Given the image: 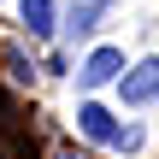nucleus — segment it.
Wrapping results in <instances>:
<instances>
[{
  "label": "nucleus",
  "mask_w": 159,
  "mask_h": 159,
  "mask_svg": "<svg viewBox=\"0 0 159 159\" xmlns=\"http://www.w3.org/2000/svg\"><path fill=\"white\" fill-rule=\"evenodd\" d=\"M118 94H124V106H142V100H153V94H159V59H142L130 77H118Z\"/></svg>",
  "instance_id": "obj_1"
},
{
  "label": "nucleus",
  "mask_w": 159,
  "mask_h": 159,
  "mask_svg": "<svg viewBox=\"0 0 159 159\" xmlns=\"http://www.w3.org/2000/svg\"><path fill=\"white\" fill-rule=\"evenodd\" d=\"M124 77V53L118 47H94L89 65H83V89H100V83H118Z\"/></svg>",
  "instance_id": "obj_2"
},
{
  "label": "nucleus",
  "mask_w": 159,
  "mask_h": 159,
  "mask_svg": "<svg viewBox=\"0 0 159 159\" xmlns=\"http://www.w3.org/2000/svg\"><path fill=\"white\" fill-rule=\"evenodd\" d=\"M106 6H112V0H71V12H65V35H71V41L89 35V30L106 18Z\"/></svg>",
  "instance_id": "obj_3"
},
{
  "label": "nucleus",
  "mask_w": 159,
  "mask_h": 159,
  "mask_svg": "<svg viewBox=\"0 0 159 159\" xmlns=\"http://www.w3.org/2000/svg\"><path fill=\"white\" fill-rule=\"evenodd\" d=\"M77 124H83V136H94V142H112V136H118V124H112V112H106L100 100L77 106Z\"/></svg>",
  "instance_id": "obj_4"
},
{
  "label": "nucleus",
  "mask_w": 159,
  "mask_h": 159,
  "mask_svg": "<svg viewBox=\"0 0 159 159\" xmlns=\"http://www.w3.org/2000/svg\"><path fill=\"white\" fill-rule=\"evenodd\" d=\"M18 12H24L30 35H47L53 30V0H18Z\"/></svg>",
  "instance_id": "obj_5"
},
{
  "label": "nucleus",
  "mask_w": 159,
  "mask_h": 159,
  "mask_svg": "<svg viewBox=\"0 0 159 159\" xmlns=\"http://www.w3.org/2000/svg\"><path fill=\"white\" fill-rule=\"evenodd\" d=\"M6 71H12V83H30L35 71H30V59L18 53V47H6Z\"/></svg>",
  "instance_id": "obj_6"
},
{
  "label": "nucleus",
  "mask_w": 159,
  "mask_h": 159,
  "mask_svg": "<svg viewBox=\"0 0 159 159\" xmlns=\"http://www.w3.org/2000/svg\"><path fill=\"white\" fill-rule=\"evenodd\" d=\"M112 148H118V153H136V148H142V130H136V124H124V130L112 136Z\"/></svg>",
  "instance_id": "obj_7"
},
{
  "label": "nucleus",
  "mask_w": 159,
  "mask_h": 159,
  "mask_svg": "<svg viewBox=\"0 0 159 159\" xmlns=\"http://www.w3.org/2000/svg\"><path fill=\"white\" fill-rule=\"evenodd\" d=\"M0 159H12V153H6V148H0Z\"/></svg>",
  "instance_id": "obj_8"
},
{
  "label": "nucleus",
  "mask_w": 159,
  "mask_h": 159,
  "mask_svg": "<svg viewBox=\"0 0 159 159\" xmlns=\"http://www.w3.org/2000/svg\"><path fill=\"white\" fill-rule=\"evenodd\" d=\"M65 159H83V153H65Z\"/></svg>",
  "instance_id": "obj_9"
}]
</instances>
